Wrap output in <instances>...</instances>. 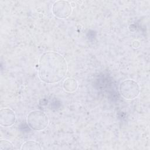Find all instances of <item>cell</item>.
<instances>
[{
    "instance_id": "1",
    "label": "cell",
    "mask_w": 150,
    "mask_h": 150,
    "mask_svg": "<svg viewBox=\"0 0 150 150\" xmlns=\"http://www.w3.org/2000/svg\"><path fill=\"white\" fill-rule=\"evenodd\" d=\"M68 67L64 57L57 52L49 51L39 58L38 76L40 80L47 84H54L65 77Z\"/></svg>"
},
{
    "instance_id": "2",
    "label": "cell",
    "mask_w": 150,
    "mask_h": 150,
    "mask_svg": "<svg viewBox=\"0 0 150 150\" xmlns=\"http://www.w3.org/2000/svg\"><path fill=\"white\" fill-rule=\"evenodd\" d=\"M27 123L29 127L34 131L45 129L49 124V118L45 112L41 110L30 111L27 116Z\"/></svg>"
},
{
    "instance_id": "3",
    "label": "cell",
    "mask_w": 150,
    "mask_h": 150,
    "mask_svg": "<svg viewBox=\"0 0 150 150\" xmlns=\"http://www.w3.org/2000/svg\"><path fill=\"white\" fill-rule=\"evenodd\" d=\"M119 90L121 95L124 98L132 100L139 96L140 87L136 81L131 79H127L121 83Z\"/></svg>"
},
{
    "instance_id": "4",
    "label": "cell",
    "mask_w": 150,
    "mask_h": 150,
    "mask_svg": "<svg viewBox=\"0 0 150 150\" xmlns=\"http://www.w3.org/2000/svg\"><path fill=\"white\" fill-rule=\"evenodd\" d=\"M52 12L56 18L65 19L71 15L72 7L70 3L67 1H57L53 4Z\"/></svg>"
},
{
    "instance_id": "5",
    "label": "cell",
    "mask_w": 150,
    "mask_h": 150,
    "mask_svg": "<svg viewBox=\"0 0 150 150\" xmlns=\"http://www.w3.org/2000/svg\"><path fill=\"white\" fill-rule=\"evenodd\" d=\"M16 121L15 112L9 108H2L0 110V124L2 127H8L13 125Z\"/></svg>"
},
{
    "instance_id": "6",
    "label": "cell",
    "mask_w": 150,
    "mask_h": 150,
    "mask_svg": "<svg viewBox=\"0 0 150 150\" xmlns=\"http://www.w3.org/2000/svg\"><path fill=\"white\" fill-rule=\"evenodd\" d=\"M78 82L73 78H67L66 79L63 84V88L65 91L69 93H73L78 88Z\"/></svg>"
},
{
    "instance_id": "7",
    "label": "cell",
    "mask_w": 150,
    "mask_h": 150,
    "mask_svg": "<svg viewBox=\"0 0 150 150\" xmlns=\"http://www.w3.org/2000/svg\"><path fill=\"white\" fill-rule=\"evenodd\" d=\"M21 149L23 150H29V149H42L41 145L37 141L29 140L25 142L21 146Z\"/></svg>"
},
{
    "instance_id": "8",
    "label": "cell",
    "mask_w": 150,
    "mask_h": 150,
    "mask_svg": "<svg viewBox=\"0 0 150 150\" xmlns=\"http://www.w3.org/2000/svg\"><path fill=\"white\" fill-rule=\"evenodd\" d=\"M14 146L12 142L6 139H1L0 141V149H13Z\"/></svg>"
}]
</instances>
